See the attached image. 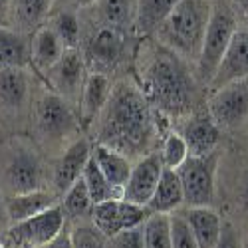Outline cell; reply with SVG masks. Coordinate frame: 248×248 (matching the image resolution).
I'll return each instance as SVG.
<instances>
[{
    "label": "cell",
    "mask_w": 248,
    "mask_h": 248,
    "mask_svg": "<svg viewBox=\"0 0 248 248\" xmlns=\"http://www.w3.org/2000/svg\"><path fill=\"white\" fill-rule=\"evenodd\" d=\"M95 135L99 145H106L127 159L149 155L157 127L153 108L137 86L119 81L111 88L106 108L95 119Z\"/></svg>",
    "instance_id": "obj_1"
},
{
    "label": "cell",
    "mask_w": 248,
    "mask_h": 248,
    "mask_svg": "<svg viewBox=\"0 0 248 248\" xmlns=\"http://www.w3.org/2000/svg\"><path fill=\"white\" fill-rule=\"evenodd\" d=\"M141 92L165 115H189L197 99V78L189 62L159 42H149L139 58Z\"/></svg>",
    "instance_id": "obj_2"
},
{
    "label": "cell",
    "mask_w": 248,
    "mask_h": 248,
    "mask_svg": "<svg viewBox=\"0 0 248 248\" xmlns=\"http://www.w3.org/2000/svg\"><path fill=\"white\" fill-rule=\"evenodd\" d=\"M211 14V0H181L155 32L159 44L167 46L189 64H197Z\"/></svg>",
    "instance_id": "obj_3"
},
{
    "label": "cell",
    "mask_w": 248,
    "mask_h": 248,
    "mask_svg": "<svg viewBox=\"0 0 248 248\" xmlns=\"http://www.w3.org/2000/svg\"><path fill=\"white\" fill-rule=\"evenodd\" d=\"M236 28H238L236 14L231 4L229 2L213 4V14L209 20V26H206L202 48H201L197 64H195V78L199 84L209 88L211 79L224 56V50L229 46Z\"/></svg>",
    "instance_id": "obj_4"
},
{
    "label": "cell",
    "mask_w": 248,
    "mask_h": 248,
    "mask_svg": "<svg viewBox=\"0 0 248 248\" xmlns=\"http://www.w3.org/2000/svg\"><path fill=\"white\" fill-rule=\"evenodd\" d=\"M218 151L202 157H187L177 171L183 197L187 206H211L217 191V171H218Z\"/></svg>",
    "instance_id": "obj_5"
},
{
    "label": "cell",
    "mask_w": 248,
    "mask_h": 248,
    "mask_svg": "<svg viewBox=\"0 0 248 248\" xmlns=\"http://www.w3.org/2000/svg\"><path fill=\"white\" fill-rule=\"evenodd\" d=\"M66 224L60 204H54L32 218L10 224L4 231V242L8 248H42L64 231Z\"/></svg>",
    "instance_id": "obj_6"
},
{
    "label": "cell",
    "mask_w": 248,
    "mask_h": 248,
    "mask_svg": "<svg viewBox=\"0 0 248 248\" xmlns=\"http://www.w3.org/2000/svg\"><path fill=\"white\" fill-rule=\"evenodd\" d=\"M44 167L38 153L28 145H18L2 169V183L8 195L32 193L42 189Z\"/></svg>",
    "instance_id": "obj_7"
},
{
    "label": "cell",
    "mask_w": 248,
    "mask_h": 248,
    "mask_svg": "<svg viewBox=\"0 0 248 248\" xmlns=\"http://www.w3.org/2000/svg\"><path fill=\"white\" fill-rule=\"evenodd\" d=\"M206 111L220 129H236L248 119V79L229 84L211 93Z\"/></svg>",
    "instance_id": "obj_8"
},
{
    "label": "cell",
    "mask_w": 248,
    "mask_h": 248,
    "mask_svg": "<svg viewBox=\"0 0 248 248\" xmlns=\"http://www.w3.org/2000/svg\"><path fill=\"white\" fill-rule=\"evenodd\" d=\"M149 215L151 211L147 206L129 202L125 199H111L106 202L93 204L90 218L108 238H113L123 231H129L143 224Z\"/></svg>",
    "instance_id": "obj_9"
},
{
    "label": "cell",
    "mask_w": 248,
    "mask_h": 248,
    "mask_svg": "<svg viewBox=\"0 0 248 248\" xmlns=\"http://www.w3.org/2000/svg\"><path fill=\"white\" fill-rule=\"evenodd\" d=\"M46 74H48V81L60 97H64L68 103H79V95L88 78V66L81 50L78 48L64 50L60 60Z\"/></svg>",
    "instance_id": "obj_10"
},
{
    "label": "cell",
    "mask_w": 248,
    "mask_h": 248,
    "mask_svg": "<svg viewBox=\"0 0 248 248\" xmlns=\"http://www.w3.org/2000/svg\"><path fill=\"white\" fill-rule=\"evenodd\" d=\"M78 127L72 103L58 93H46L36 108V129L42 139L62 141L70 137Z\"/></svg>",
    "instance_id": "obj_11"
},
{
    "label": "cell",
    "mask_w": 248,
    "mask_h": 248,
    "mask_svg": "<svg viewBox=\"0 0 248 248\" xmlns=\"http://www.w3.org/2000/svg\"><path fill=\"white\" fill-rule=\"evenodd\" d=\"M81 54H84L86 66H92L93 72L108 76L121 64L125 56V34L108 26H99L86 40Z\"/></svg>",
    "instance_id": "obj_12"
},
{
    "label": "cell",
    "mask_w": 248,
    "mask_h": 248,
    "mask_svg": "<svg viewBox=\"0 0 248 248\" xmlns=\"http://www.w3.org/2000/svg\"><path fill=\"white\" fill-rule=\"evenodd\" d=\"M240 79H248V28H236V32L232 34L209 84V90L217 92Z\"/></svg>",
    "instance_id": "obj_13"
},
{
    "label": "cell",
    "mask_w": 248,
    "mask_h": 248,
    "mask_svg": "<svg viewBox=\"0 0 248 248\" xmlns=\"http://www.w3.org/2000/svg\"><path fill=\"white\" fill-rule=\"evenodd\" d=\"M163 169H165L163 161L159 153L155 151L137 159V163L131 167L125 187H123V199L135 204H141V206H147V202L151 201L155 193V187L161 179Z\"/></svg>",
    "instance_id": "obj_14"
},
{
    "label": "cell",
    "mask_w": 248,
    "mask_h": 248,
    "mask_svg": "<svg viewBox=\"0 0 248 248\" xmlns=\"http://www.w3.org/2000/svg\"><path fill=\"white\" fill-rule=\"evenodd\" d=\"M191 157H202L213 151H218L222 129L213 121L209 111H195L183 123L179 131Z\"/></svg>",
    "instance_id": "obj_15"
},
{
    "label": "cell",
    "mask_w": 248,
    "mask_h": 248,
    "mask_svg": "<svg viewBox=\"0 0 248 248\" xmlns=\"http://www.w3.org/2000/svg\"><path fill=\"white\" fill-rule=\"evenodd\" d=\"M90 157H92L90 143L86 139L74 141L54 167V177H52L54 189L64 195L78 179H81V173H84V167Z\"/></svg>",
    "instance_id": "obj_16"
},
{
    "label": "cell",
    "mask_w": 248,
    "mask_h": 248,
    "mask_svg": "<svg viewBox=\"0 0 248 248\" xmlns=\"http://www.w3.org/2000/svg\"><path fill=\"white\" fill-rule=\"evenodd\" d=\"M111 88L113 86H111L109 76L99 74V72L88 74L84 90H81V95H79V103H78L79 106V121L84 123L86 127L93 125L95 119L101 113V109L106 108Z\"/></svg>",
    "instance_id": "obj_17"
},
{
    "label": "cell",
    "mask_w": 248,
    "mask_h": 248,
    "mask_svg": "<svg viewBox=\"0 0 248 248\" xmlns=\"http://www.w3.org/2000/svg\"><path fill=\"white\" fill-rule=\"evenodd\" d=\"M4 201H6V215H8L10 224L32 218L60 202L58 197L46 189H38L32 193H20V195H4Z\"/></svg>",
    "instance_id": "obj_18"
},
{
    "label": "cell",
    "mask_w": 248,
    "mask_h": 248,
    "mask_svg": "<svg viewBox=\"0 0 248 248\" xmlns=\"http://www.w3.org/2000/svg\"><path fill=\"white\" fill-rule=\"evenodd\" d=\"M181 213L187 218L199 248H217L222 220L213 206H187V211Z\"/></svg>",
    "instance_id": "obj_19"
},
{
    "label": "cell",
    "mask_w": 248,
    "mask_h": 248,
    "mask_svg": "<svg viewBox=\"0 0 248 248\" xmlns=\"http://www.w3.org/2000/svg\"><path fill=\"white\" fill-rule=\"evenodd\" d=\"M30 95V79L24 68L0 70V109L16 113L20 111Z\"/></svg>",
    "instance_id": "obj_20"
},
{
    "label": "cell",
    "mask_w": 248,
    "mask_h": 248,
    "mask_svg": "<svg viewBox=\"0 0 248 248\" xmlns=\"http://www.w3.org/2000/svg\"><path fill=\"white\" fill-rule=\"evenodd\" d=\"M183 204H185V197H183V187H181L179 175L175 169L165 167L157 187H155V193H153L151 201L147 202V209L151 213L171 215V213L179 211Z\"/></svg>",
    "instance_id": "obj_21"
},
{
    "label": "cell",
    "mask_w": 248,
    "mask_h": 248,
    "mask_svg": "<svg viewBox=\"0 0 248 248\" xmlns=\"http://www.w3.org/2000/svg\"><path fill=\"white\" fill-rule=\"evenodd\" d=\"M92 157L97 163V167L103 173V177H106L115 189H119L123 193V187H125L131 167H133L131 161L127 157H123L121 153L106 147V145H99V143H95L92 147Z\"/></svg>",
    "instance_id": "obj_22"
},
{
    "label": "cell",
    "mask_w": 248,
    "mask_h": 248,
    "mask_svg": "<svg viewBox=\"0 0 248 248\" xmlns=\"http://www.w3.org/2000/svg\"><path fill=\"white\" fill-rule=\"evenodd\" d=\"M64 50H66L64 44H62L60 38L52 32V28L44 26L34 36V44L30 50V62H34V66L40 72H48L60 60V56L64 54Z\"/></svg>",
    "instance_id": "obj_23"
},
{
    "label": "cell",
    "mask_w": 248,
    "mask_h": 248,
    "mask_svg": "<svg viewBox=\"0 0 248 248\" xmlns=\"http://www.w3.org/2000/svg\"><path fill=\"white\" fill-rule=\"evenodd\" d=\"M97 8L103 26L125 34L135 24L137 0H97Z\"/></svg>",
    "instance_id": "obj_24"
},
{
    "label": "cell",
    "mask_w": 248,
    "mask_h": 248,
    "mask_svg": "<svg viewBox=\"0 0 248 248\" xmlns=\"http://www.w3.org/2000/svg\"><path fill=\"white\" fill-rule=\"evenodd\" d=\"M30 64V46L26 38L0 26V70L4 68H26Z\"/></svg>",
    "instance_id": "obj_25"
},
{
    "label": "cell",
    "mask_w": 248,
    "mask_h": 248,
    "mask_svg": "<svg viewBox=\"0 0 248 248\" xmlns=\"http://www.w3.org/2000/svg\"><path fill=\"white\" fill-rule=\"evenodd\" d=\"M181 0H137L135 26L141 34H155Z\"/></svg>",
    "instance_id": "obj_26"
},
{
    "label": "cell",
    "mask_w": 248,
    "mask_h": 248,
    "mask_svg": "<svg viewBox=\"0 0 248 248\" xmlns=\"http://www.w3.org/2000/svg\"><path fill=\"white\" fill-rule=\"evenodd\" d=\"M58 204H60L62 213H64L66 222L86 220V218H90L92 209H93V202H92V197L88 193V187L81 179H78L64 193V197H62V201Z\"/></svg>",
    "instance_id": "obj_27"
},
{
    "label": "cell",
    "mask_w": 248,
    "mask_h": 248,
    "mask_svg": "<svg viewBox=\"0 0 248 248\" xmlns=\"http://www.w3.org/2000/svg\"><path fill=\"white\" fill-rule=\"evenodd\" d=\"M52 0H12V22L22 30H32L44 22Z\"/></svg>",
    "instance_id": "obj_28"
},
{
    "label": "cell",
    "mask_w": 248,
    "mask_h": 248,
    "mask_svg": "<svg viewBox=\"0 0 248 248\" xmlns=\"http://www.w3.org/2000/svg\"><path fill=\"white\" fill-rule=\"evenodd\" d=\"M81 181L86 183L88 193H90L93 204L106 202V201H111V199H123V193L119 189H115L113 185L103 177V173L99 171L93 157L88 159L86 167H84V173H81Z\"/></svg>",
    "instance_id": "obj_29"
},
{
    "label": "cell",
    "mask_w": 248,
    "mask_h": 248,
    "mask_svg": "<svg viewBox=\"0 0 248 248\" xmlns=\"http://www.w3.org/2000/svg\"><path fill=\"white\" fill-rule=\"evenodd\" d=\"M52 32L60 38L64 48H78L79 38H81V22L74 10H62L52 16L50 20Z\"/></svg>",
    "instance_id": "obj_30"
},
{
    "label": "cell",
    "mask_w": 248,
    "mask_h": 248,
    "mask_svg": "<svg viewBox=\"0 0 248 248\" xmlns=\"http://www.w3.org/2000/svg\"><path fill=\"white\" fill-rule=\"evenodd\" d=\"M143 244L145 248H171L169 215L151 213L143 222Z\"/></svg>",
    "instance_id": "obj_31"
},
{
    "label": "cell",
    "mask_w": 248,
    "mask_h": 248,
    "mask_svg": "<svg viewBox=\"0 0 248 248\" xmlns=\"http://www.w3.org/2000/svg\"><path fill=\"white\" fill-rule=\"evenodd\" d=\"M70 238L74 248H111V240L92 222V218L74 222Z\"/></svg>",
    "instance_id": "obj_32"
},
{
    "label": "cell",
    "mask_w": 248,
    "mask_h": 248,
    "mask_svg": "<svg viewBox=\"0 0 248 248\" xmlns=\"http://www.w3.org/2000/svg\"><path fill=\"white\" fill-rule=\"evenodd\" d=\"M159 157L163 161V167L167 169H179L181 165L187 161L189 157V149L185 145V141L179 133H169L163 139V145L159 151Z\"/></svg>",
    "instance_id": "obj_33"
},
{
    "label": "cell",
    "mask_w": 248,
    "mask_h": 248,
    "mask_svg": "<svg viewBox=\"0 0 248 248\" xmlns=\"http://www.w3.org/2000/svg\"><path fill=\"white\" fill-rule=\"evenodd\" d=\"M169 229H171V248H199L191 226L181 211L169 215Z\"/></svg>",
    "instance_id": "obj_34"
},
{
    "label": "cell",
    "mask_w": 248,
    "mask_h": 248,
    "mask_svg": "<svg viewBox=\"0 0 248 248\" xmlns=\"http://www.w3.org/2000/svg\"><path fill=\"white\" fill-rule=\"evenodd\" d=\"M109 240H111V248H145V244H143V224L129 231H123Z\"/></svg>",
    "instance_id": "obj_35"
},
{
    "label": "cell",
    "mask_w": 248,
    "mask_h": 248,
    "mask_svg": "<svg viewBox=\"0 0 248 248\" xmlns=\"http://www.w3.org/2000/svg\"><path fill=\"white\" fill-rule=\"evenodd\" d=\"M217 248H244V240L240 232L236 231V226L231 222H222L220 236L217 242Z\"/></svg>",
    "instance_id": "obj_36"
},
{
    "label": "cell",
    "mask_w": 248,
    "mask_h": 248,
    "mask_svg": "<svg viewBox=\"0 0 248 248\" xmlns=\"http://www.w3.org/2000/svg\"><path fill=\"white\" fill-rule=\"evenodd\" d=\"M42 248H74L72 246V238H70V231L64 229L56 238H52L48 244H44Z\"/></svg>",
    "instance_id": "obj_37"
},
{
    "label": "cell",
    "mask_w": 248,
    "mask_h": 248,
    "mask_svg": "<svg viewBox=\"0 0 248 248\" xmlns=\"http://www.w3.org/2000/svg\"><path fill=\"white\" fill-rule=\"evenodd\" d=\"M10 226L8 222V215H6V201H4V193L0 191V231H6Z\"/></svg>",
    "instance_id": "obj_38"
},
{
    "label": "cell",
    "mask_w": 248,
    "mask_h": 248,
    "mask_svg": "<svg viewBox=\"0 0 248 248\" xmlns=\"http://www.w3.org/2000/svg\"><path fill=\"white\" fill-rule=\"evenodd\" d=\"M238 201H240L242 211L248 215V175L242 179V187H240V193H238Z\"/></svg>",
    "instance_id": "obj_39"
},
{
    "label": "cell",
    "mask_w": 248,
    "mask_h": 248,
    "mask_svg": "<svg viewBox=\"0 0 248 248\" xmlns=\"http://www.w3.org/2000/svg\"><path fill=\"white\" fill-rule=\"evenodd\" d=\"M231 6H232V10H234L236 16L240 14L242 18L248 20V0H232Z\"/></svg>",
    "instance_id": "obj_40"
},
{
    "label": "cell",
    "mask_w": 248,
    "mask_h": 248,
    "mask_svg": "<svg viewBox=\"0 0 248 248\" xmlns=\"http://www.w3.org/2000/svg\"><path fill=\"white\" fill-rule=\"evenodd\" d=\"M12 6V0H0V16H2L4 12H8Z\"/></svg>",
    "instance_id": "obj_41"
},
{
    "label": "cell",
    "mask_w": 248,
    "mask_h": 248,
    "mask_svg": "<svg viewBox=\"0 0 248 248\" xmlns=\"http://www.w3.org/2000/svg\"><path fill=\"white\" fill-rule=\"evenodd\" d=\"M97 0H76V4L79 6V8H88V6H92V4H95Z\"/></svg>",
    "instance_id": "obj_42"
},
{
    "label": "cell",
    "mask_w": 248,
    "mask_h": 248,
    "mask_svg": "<svg viewBox=\"0 0 248 248\" xmlns=\"http://www.w3.org/2000/svg\"><path fill=\"white\" fill-rule=\"evenodd\" d=\"M0 248H8V244H6L4 240H0Z\"/></svg>",
    "instance_id": "obj_43"
},
{
    "label": "cell",
    "mask_w": 248,
    "mask_h": 248,
    "mask_svg": "<svg viewBox=\"0 0 248 248\" xmlns=\"http://www.w3.org/2000/svg\"><path fill=\"white\" fill-rule=\"evenodd\" d=\"M244 248H248V244H244Z\"/></svg>",
    "instance_id": "obj_44"
}]
</instances>
